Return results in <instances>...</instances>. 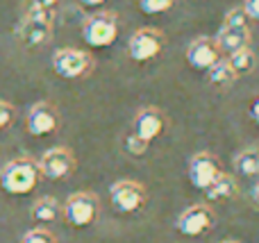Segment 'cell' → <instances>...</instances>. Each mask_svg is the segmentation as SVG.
Segmentation results:
<instances>
[{
  "label": "cell",
  "instance_id": "6da1fadb",
  "mask_svg": "<svg viewBox=\"0 0 259 243\" xmlns=\"http://www.w3.org/2000/svg\"><path fill=\"white\" fill-rule=\"evenodd\" d=\"M41 180L39 162L30 157H16L7 162L0 171V186L12 196H25L36 189Z\"/></svg>",
  "mask_w": 259,
  "mask_h": 243
},
{
  "label": "cell",
  "instance_id": "277c9868",
  "mask_svg": "<svg viewBox=\"0 0 259 243\" xmlns=\"http://www.w3.org/2000/svg\"><path fill=\"white\" fill-rule=\"evenodd\" d=\"M82 36L91 48H107L118 39V16L109 9L91 14L82 25Z\"/></svg>",
  "mask_w": 259,
  "mask_h": 243
},
{
  "label": "cell",
  "instance_id": "44dd1931",
  "mask_svg": "<svg viewBox=\"0 0 259 243\" xmlns=\"http://www.w3.org/2000/svg\"><path fill=\"white\" fill-rule=\"evenodd\" d=\"M123 148H125V153L132 155V157H141V155H146L148 143L143 139H139L134 132H130V134H125V139H123Z\"/></svg>",
  "mask_w": 259,
  "mask_h": 243
},
{
  "label": "cell",
  "instance_id": "cb8c5ba5",
  "mask_svg": "<svg viewBox=\"0 0 259 243\" xmlns=\"http://www.w3.org/2000/svg\"><path fill=\"white\" fill-rule=\"evenodd\" d=\"M243 12L248 14L250 21H259V0H243Z\"/></svg>",
  "mask_w": 259,
  "mask_h": 243
},
{
  "label": "cell",
  "instance_id": "7c38bea8",
  "mask_svg": "<svg viewBox=\"0 0 259 243\" xmlns=\"http://www.w3.org/2000/svg\"><path fill=\"white\" fill-rule=\"evenodd\" d=\"M166 125H168V118H166V114L161 112L159 107H152V105H148V107H141L137 114H134L132 132L139 136V139L146 141V143H150V141L159 139V136L164 134Z\"/></svg>",
  "mask_w": 259,
  "mask_h": 243
},
{
  "label": "cell",
  "instance_id": "d4e9b609",
  "mask_svg": "<svg viewBox=\"0 0 259 243\" xmlns=\"http://www.w3.org/2000/svg\"><path fill=\"white\" fill-rule=\"evenodd\" d=\"M30 5H34V7H41V9H50L53 12V7L59 3V0H27Z\"/></svg>",
  "mask_w": 259,
  "mask_h": 243
},
{
  "label": "cell",
  "instance_id": "f1b7e54d",
  "mask_svg": "<svg viewBox=\"0 0 259 243\" xmlns=\"http://www.w3.org/2000/svg\"><path fill=\"white\" fill-rule=\"evenodd\" d=\"M221 243H241V241H237V239H225V241H221Z\"/></svg>",
  "mask_w": 259,
  "mask_h": 243
},
{
  "label": "cell",
  "instance_id": "e0dca14e",
  "mask_svg": "<svg viewBox=\"0 0 259 243\" xmlns=\"http://www.w3.org/2000/svg\"><path fill=\"white\" fill-rule=\"evenodd\" d=\"M234 171L243 177H259V150L246 148L234 157Z\"/></svg>",
  "mask_w": 259,
  "mask_h": 243
},
{
  "label": "cell",
  "instance_id": "8fae6325",
  "mask_svg": "<svg viewBox=\"0 0 259 243\" xmlns=\"http://www.w3.org/2000/svg\"><path fill=\"white\" fill-rule=\"evenodd\" d=\"M39 171L41 177H46V180H64V177H68L75 171V155L68 148H64V145L50 148L41 155Z\"/></svg>",
  "mask_w": 259,
  "mask_h": 243
},
{
  "label": "cell",
  "instance_id": "4fadbf2b",
  "mask_svg": "<svg viewBox=\"0 0 259 243\" xmlns=\"http://www.w3.org/2000/svg\"><path fill=\"white\" fill-rule=\"evenodd\" d=\"M25 127L32 136H48V134H53V132H57V127H59L57 107L46 103V100L34 103L30 107V112H27Z\"/></svg>",
  "mask_w": 259,
  "mask_h": 243
},
{
  "label": "cell",
  "instance_id": "5b68a950",
  "mask_svg": "<svg viewBox=\"0 0 259 243\" xmlns=\"http://www.w3.org/2000/svg\"><path fill=\"white\" fill-rule=\"evenodd\" d=\"M64 221L73 227H89L100 216V200L91 191H77L64 203Z\"/></svg>",
  "mask_w": 259,
  "mask_h": 243
},
{
  "label": "cell",
  "instance_id": "5bb4252c",
  "mask_svg": "<svg viewBox=\"0 0 259 243\" xmlns=\"http://www.w3.org/2000/svg\"><path fill=\"white\" fill-rule=\"evenodd\" d=\"M221 57H223V53H221L214 36H198L187 48V62L196 71H209Z\"/></svg>",
  "mask_w": 259,
  "mask_h": 243
},
{
  "label": "cell",
  "instance_id": "52a82bcc",
  "mask_svg": "<svg viewBox=\"0 0 259 243\" xmlns=\"http://www.w3.org/2000/svg\"><path fill=\"white\" fill-rule=\"evenodd\" d=\"M109 200L112 207L121 214L141 212L148 203V191L137 180H118L109 186Z\"/></svg>",
  "mask_w": 259,
  "mask_h": 243
},
{
  "label": "cell",
  "instance_id": "7402d4cb",
  "mask_svg": "<svg viewBox=\"0 0 259 243\" xmlns=\"http://www.w3.org/2000/svg\"><path fill=\"white\" fill-rule=\"evenodd\" d=\"M21 243H57L53 236V232L44 230V227H36V230H30L25 236L21 239Z\"/></svg>",
  "mask_w": 259,
  "mask_h": 243
},
{
  "label": "cell",
  "instance_id": "ffe728a7",
  "mask_svg": "<svg viewBox=\"0 0 259 243\" xmlns=\"http://www.w3.org/2000/svg\"><path fill=\"white\" fill-rule=\"evenodd\" d=\"M178 0H139V9L148 16H157V14H164L168 9L175 7Z\"/></svg>",
  "mask_w": 259,
  "mask_h": 243
},
{
  "label": "cell",
  "instance_id": "30bf717a",
  "mask_svg": "<svg viewBox=\"0 0 259 243\" xmlns=\"http://www.w3.org/2000/svg\"><path fill=\"white\" fill-rule=\"evenodd\" d=\"M221 173H223V166H221V159L214 153L200 150V153L191 155V159H189L187 175H189V182L193 184V189L198 191H205Z\"/></svg>",
  "mask_w": 259,
  "mask_h": 243
},
{
  "label": "cell",
  "instance_id": "d6986e66",
  "mask_svg": "<svg viewBox=\"0 0 259 243\" xmlns=\"http://www.w3.org/2000/svg\"><path fill=\"white\" fill-rule=\"evenodd\" d=\"M207 80H209V84H214V86H230L234 80H237V75H234L228 57H221L219 62L207 71Z\"/></svg>",
  "mask_w": 259,
  "mask_h": 243
},
{
  "label": "cell",
  "instance_id": "3957f363",
  "mask_svg": "<svg viewBox=\"0 0 259 243\" xmlns=\"http://www.w3.org/2000/svg\"><path fill=\"white\" fill-rule=\"evenodd\" d=\"M53 12L50 9H41L27 3L25 16H23L21 25H18V39L27 48H41L50 41L53 36Z\"/></svg>",
  "mask_w": 259,
  "mask_h": 243
},
{
  "label": "cell",
  "instance_id": "9a60e30c",
  "mask_svg": "<svg viewBox=\"0 0 259 243\" xmlns=\"http://www.w3.org/2000/svg\"><path fill=\"white\" fill-rule=\"evenodd\" d=\"M202 193H205V200H207V203L232 200L234 196L239 193V184H237V180H234V175H230V173L223 171L214 182H211L209 186H207L205 191H202Z\"/></svg>",
  "mask_w": 259,
  "mask_h": 243
},
{
  "label": "cell",
  "instance_id": "4316f807",
  "mask_svg": "<svg viewBox=\"0 0 259 243\" xmlns=\"http://www.w3.org/2000/svg\"><path fill=\"white\" fill-rule=\"evenodd\" d=\"M250 200H252L255 205H259V177L255 180V184L250 186Z\"/></svg>",
  "mask_w": 259,
  "mask_h": 243
},
{
  "label": "cell",
  "instance_id": "ba28073f",
  "mask_svg": "<svg viewBox=\"0 0 259 243\" xmlns=\"http://www.w3.org/2000/svg\"><path fill=\"white\" fill-rule=\"evenodd\" d=\"M164 45L166 36L159 27H139L127 41V55L132 57V62L143 64L155 59L164 50Z\"/></svg>",
  "mask_w": 259,
  "mask_h": 243
},
{
  "label": "cell",
  "instance_id": "9c48e42d",
  "mask_svg": "<svg viewBox=\"0 0 259 243\" xmlns=\"http://www.w3.org/2000/svg\"><path fill=\"white\" fill-rule=\"evenodd\" d=\"M216 225V214L207 203L187 207L175 221V227L182 236H202Z\"/></svg>",
  "mask_w": 259,
  "mask_h": 243
},
{
  "label": "cell",
  "instance_id": "83f0119b",
  "mask_svg": "<svg viewBox=\"0 0 259 243\" xmlns=\"http://www.w3.org/2000/svg\"><path fill=\"white\" fill-rule=\"evenodd\" d=\"M84 7H100L103 3H107V0H80Z\"/></svg>",
  "mask_w": 259,
  "mask_h": 243
},
{
  "label": "cell",
  "instance_id": "484cf974",
  "mask_svg": "<svg viewBox=\"0 0 259 243\" xmlns=\"http://www.w3.org/2000/svg\"><path fill=\"white\" fill-rule=\"evenodd\" d=\"M250 118L259 125V95H255V98L250 100Z\"/></svg>",
  "mask_w": 259,
  "mask_h": 243
},
{
  "label": "cell",
  "instance_id": "603a6c76",
  "mask_svg": "<svg viewBox=\"0 0 259 243\" xmlns=\"http://www.w3.org/2000/svg\"><path fill=\"white\" fill-rule=\"evenodd\" d=\"M14 118H16V109H14L7 100H0V130L12 125Z\"/></svg>",
  "mask_w": 259,
  "mask_h": 243
},
{
  "label": "cell",
  "instance_id": "ac0fdd59",
  "mask_svg": "<svg viewBox=\"0 0 259 243\" xmlns=\"http://www.w3.org/2000/svg\"><path fill=\"white\" fill-rule=\"evenodd\" d=\"M228 62H230V66H232L234 75L241 77V75H248V73L255 71L257 55L252 53L250 48H243V50H239V53H234V55H228Z\"/></svg>",
  "mask_w": 259,
  "mask_h": 243
},
{
  "label": "cell",
  "instance_id": "8992f818",
  "mask_svg": "<svg viewBox=\"0 0 259 243\" xmlns=\"http://www.w3.org/2000/svg\"><path fill=\"white\" fill-rule=\"evenodd\" d=\"M53 71L64 80H80L94 71V57L77 48H59L53 55Z\"/></svg>",
  "mask_w": 259,
  "mask_h": 243
},
{
  "label": "cell",
  "instance_id": "2e32d148",
  "mask_svg": "<svg viewBox=\"0 0 259 243\" xmlns=\"http://www.w3.org/2000/svg\"><path fill=\"white\" fill-rule=\"evenodd\" d=\"M59 212H62V207H59L57 200L50 198V196H44V198L34 200V205L30 209V216L36 223H53L59 216Z\"/></svg>",
  "mask_w": 259,
  "mask_h": 243
},
{
  "label": "cell",
  "instance_id": "7a4b0ae2",
  "mask_svg": "<svg viewBox=\"0 0 259 243\" xmlns=\"http://www.w3.org/2000/svg\"><path fill=\"white\" fill-rule=\"evenodd\" d=\"M243 7H232L223 18L219 34L214 36L223 55H234L243 48H250V25Z\"/></svg>",
  "mask_w": 259,
  "mask_h": 243
}]
</instances>
